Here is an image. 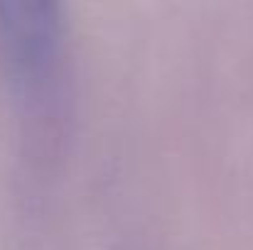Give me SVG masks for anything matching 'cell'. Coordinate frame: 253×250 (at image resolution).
I'll list each match as a JSON object with an SVG mask.
<instances>
[{
  "instance_id": "obj_1",
  "label": "cell",
  "mask_w": 253,
  "mask_h": 250,
  "mask_svg": "<svg viewBox=\"0 0 253 250\" xmlns=\"http://www.w3.org/2000/svg\"><path fill=\"white\" fill-rule=\"evenodd\" d=\"M67 47L64 7L54 0H0V62L27 108H44L59 83Z\"/></svg>"
}]
</instances>
